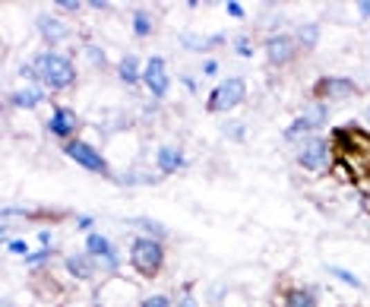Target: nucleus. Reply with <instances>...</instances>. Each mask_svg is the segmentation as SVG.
<instances>
[{
    "instance_id": "obj_8",
    "label": "nucleus",
    "mask_w": 370,
    "mask_h": 307,
    "mask_svg": "<svg viewBox=\"0 0 370 307\" xmlns=\"http://www.w3.org/2000/svg\"><path fill=\"white\" fill-rule=\"evenodd\" d=\"M295 41H291L288 35H275V38H269L266 41V57H269V64H275V67H285L291 57H295Z\"/></svg>"
},
{
    "instance_id": "obj_27",
    "label": "nucleus",
    "mask_w": 370,
    "mask_h": 307,
    "mask_svg": "<svg viewBox=\"0 0 370 307\" xmlns=\"http://www.w3.org/2000/svg\"><path fill=\"white\" fill-rule=\"evenodd\" d=\"M225 133H228L231 140H241V136H244V124H231V127H225Z\"/></svg>"
},
{
    "instance_id": "obj_28",
    "label": "nucleus",
    "mask_w": 370,
    "mask_h": 307,
    "mask_svg": "<svg viewBox=\"0 0 370 307\" xmlns=\"http://www.w3.org/2000/svg\"><path fill=\"white\" fill-rule=\"evenodd\" d=\"M225 7H228V13L234 16V19H241V16H244V7H241V3H237V0H228V3H225Z\"/></svg>"
},
{
    "instance_id": "obj_20",
    "label": "nucleus",
    "mask_w": 370,
    "mask_h": 307,
    "mask_svg": "<svg viewBox=\"0 0 370 307\" xmlns=\"http://www.w3.org/2000/svg\"><path fill=\"white\" fill-rule=\"evenodd\" d=\"M133 32L140 38H146L149 32H152V19H149L146 10H136V13H133Z\"/></svg>"
},
{
    "instance_id": "obj_1",
    "label": "nucleus",
    "mask_w": 370,
    "mask_h": 307,
    "mask_svg": "<svg viewBox=\"0 0 370 307\" xmlns=\"http://www.w3.org/2000/svg\"><path fill=\"white\" fill-rule=\"evenodd\" d=\"M32 67H35V80H38V83H45L48 89H54V92L70 89V86H73V80H76V70H73V64H70V57L54 54V51L35 57V64H32Z\"/></svg>"
},
{
    "instance_id": "obj_4",
    "label": "nucleus",
    "mask_w": 370,
    "mask_h": 307,
    "mask_svg": "<svg viewBox=\"0 0 370 307\" xmlns=\"http://www.w3.org/2000/svg\"><path fill=\"white\" fill-rule=\"evenodd\" d=\"M297 162H301V168H307V171H326V168L333 165V146L326 140H320V136H313V140H307L301 146Z\"/></svg>"
},
{
    "instance_id": "obj_26",
    "label": "nucleus",
    "mask_w": 370,
    "mask_h": 307,
    "mask_svg": "<svg viewBox=\"0 0 370 307\" xmlns=\"http://www.w3.org/2000/svg\"><path fill=\"white\" fill-rule=\"evenodd\" d=\"M234 48H237V54H241V57H250V54H253V45L247 41V38H237Z\"/></svg>"
},
{
    "instance_id": "obj_33",
    "label": "nucleus",
    "mask_w": 370,
    "mask_h": 307,
    "mask_svg": "<svg viewBox=\"0 0 370 307\" xmlns=\"http://www.w3.org/2000/svg\"><path fill=\"white\" fill-rule=\"evenodd\" d=\"M76 225H80V228H92V218L89 216H80V218H76Z\"/></svg>"
},
{
    "instance_id": "obj_29",
    "label": "nucleus",
    "mask_w": 370,
    "mask_h": 307,
    "mask_svg": "<svg viewBox=\"0 0 370 307\" xmlns=\"http://www.w3.org/2000/svg\"><path fill=\"white\" fill-rule=\"evenodd\" d=\"M89 57L95 60V64H104V51L102 48H95V45H89Z\"/></svg>"
},
{
    "instance_id": "obj_12",
    "label": "nucleus",
    "mask_w": 370,
    "mask_h": 307,
    "mask_svg": "<svg viewBox=\"0 0 370 307\" xmlns=\"http://www.w3.org/2000/svg\"><path fill=\"white\" fill-rule=\"evenodd\" d=\"M86 254H89L95 263H102V260H108V257H114V248H111V241L104 238V234L89 232L86 234Z\"/></svg>"
},
{
    "instance_id": "obj_11",
    "label": "nucleus",
    "mask_w": 370,
    "mask_h": 307,
    "mask_svg": "<svg viewBox=\"0 0 370 307\" xmlns=\"http://www.w3.org/2000/svg\"><path fill=\"white\" fill-rule=\"evenodd\" d=\"M317 95H323V98H345V95H355V83H351V80H345V76L320 80V83H317Z\"/></svg>"
},
{
    "instance_id": "obj_19",
    "label": "nucleus",
    "mask_w": 370,
    "mask_h": 307,
    "mask_svg": "<svg viewBox=\"0 0 370 307\" xmlns=\"http://www.w3.org/2000/svg\"><path fill=\"white\" fill-rule=\"evenodd\" d=\"M320 41V29L313 23H307V26H301V32H297V45L301 48H313Z\"/></svg>"
},
{
    "instance_id": "obj_9",
    "label": "nucleus",
    "mask_w": 370,
    "mask_h": 307,
    "mask_svg": "<svg viewBox=\"0 0 370 307\" xmlns=\"http://www.w3.org/2000/svg\"><path fill=\"white\" fill-rule=\"evenodd\" d=\"M64 266H67V272L73 279H82V282H89L92 276H95V270H98V263L92 260L89 254H70L67 260H64Z\"/></svg>"
},
{
    "instance_id": "obj_34",
    "label": "nucleus",
    "mask_w": 370,
    "mask_h": 307,
    "mask_svg": "<svg viewBox=\"0 0 370 307\" xmlns=\"http://www.w3.org/2000/svg\"><path fill=\"white\" fill-rule=\"evenodd\" d=\"M367 120H370V111H367Z\"/></svg>"
},
{
    "instance_id": "obj_31",
    "label": "nucleus",
    "mask_w": 370,
    "mask_h": 307,
    "mask_svg": "<svg viewBox=\"0 0 370 307\" xmlns=\"http://www.w3.org/2000/svg\"><path fill=\"white\" fill-rule=\"evenodd\" d=\"M38 241H41V248H51V244H54V234L51 232H38Z\"/></svg>"
},
{
    "instance_id": "obj_13",
    "label": "nucleus",
    "mask_w": 370,
    "mask_h": 307,
    "mask_svg": "<svg viewBox=\"0 0 370 307\" xmlns=\"http://www.w3.org/2000/svg\"><path fill=\"white\" fill-rule=\"evenodd\" d=\"M41 98H45V92H41V89H35V86H23V89H16L13 95H10V105L29 111V108L41 105Z\"/></svg>"
},
{
    "instance_id": "obj_30",
    "label": "nucleus",
    "mask_w": 370,
    "mask_h": 307,
    "mask_svg": "<svg viewBox=\"0 0 370 307\" xmlns=\"http://www.w3.org/2000/svg\"><path fill=\"white\" fill-rule=\"evenodd\" d=\"M54 7H60V10H80L82 3H76V0H57Z\"/></svg>"
},
{
    "instance_id": "obj_15",
    "label": "nucleus",
    "mask_w": 370,
    "mask_h": 307,
    "mask_svg": "<svg viewBox=\"0 0 370 307\" xmlns=\"http://www.w3.org/2000/svg\"><path fill=\"white\" fill-rule=\"evenodd\" d=\"M156 162H158V171L162 174H174L178 168H184V156H181V149H174V146H162Z\"/></svg>"
},
{
    "instance_id": "obj_7",
    "label": "nucleus",
    "mask_w": 370,
    "mask_h": 307,
    "mask_svg": "<svg viewBox=\"0 0 370 307\" xmlns=\"http://www.w3.org/2000/svg\"><path fill=\"white\" fill-rule=\"evenodd\" d=\"M142 83L149 86V92L156 98H162L168 92V67H165V57H149L146 70H142Z\"/></svg>"
},
{
    "instance_id": "obj_23",
    "label": "nucleus",
    "mask_w": 370,
    "mask_h": 307,
    "mask_svg": "<svg viewBox=\"0 0 370 307\" xmlns=\"http://www.w3.org/2000/svg\"><path fill=\"white\" fill-rule=\"evenodd\" d=\"M140 307H171V298L168 295H149L140 301Z\"/></svg>"
},
{
    "instance_id": "obj_5",
    "label": "nucleus",
    "mask_w": 370,
    "mask_h": 307,
    "mask_svg": "<svg viewBox=\"0 0 370 307\" xmlns=\"http://www.w3.org/2000/svg\"><path fill=\"white\" fill-rule=\"evenodd\" d=\"M64 152H67V156L73 158L76 165L86 168V171H98V174H108V171H111V168H108V162H104V158L98 156L95 149H92L89 142H82V140H67Z\"/></svg>"
},
{
    "instance_id": "obj_14",
    "label": "nucleus",
    "mask_w": 370,
    "mask_h": 307,
    "mask_svg": "<svg viewBox=\"0 0 370 307\" xmlns=\"http://www.w3.org/2000/svg\"><path fill=\"white\" fill-rule=\"evenodd\" d=\"M285 307H317V292L307 285H295L285 292Z\"/></svg>"
},
{
    "instance_id": "obj_21",
    "label": "nucleus",
    "mask_w": 370,
    "mask_h": 307,
    "mask_svg": "<svg viewBox=\"0 0 370 307\" xmlns=\"http://www.w3.org/2000/svg\"><path fill=\"white\" fill-rule=\"evenodd\" d=\"M329 272H333L339 282H345V285H351V288H364V282L355 276V272H348V270H342V266H329Z\"/></svg>"
},
{
    "instance_id": "obj_22",
    "label": "nucleus",
    "mask_w": 370,
    "mask_h": 307,
    "mask_svg": "<svg viewBox=\"0 0 370 307\" xmlns=\"http://www.w3.org/2000/svg\"><path fill=\"white\" fill-rule=\"evenodd\" d=\"M7 250L16 257H29V244L23 238H7Z\"/></svg>"
},
{
    "instance_id": "obj_3",
    "label": "nucleus",
    "mask_w": 370,
    "mask_h": 307,
    "mask_svg": "<svg viewBox=\"0 0 370 307\" xmlns=\"http://www.w3.org/2000/svg\"><path fill=\"white\" fill-rule=\"evenodd\" d=\"M247 95V83L241 80V76H231V80H225V83H219L212 89V95H209V111H231V108H237L241 102H244Z\"/></svg>"
},
{
    "instance_id": "obj_17",
    "label": "nucleus",
    "mask_w": 370,
    "mask_h": 307,
    "mask_svg": "<svg viewBox=\"0 0 370 307\" xmlns=\"http://www.w3.org/2000/svg\"><path fill=\"white\" fill-rule=\"evenodd\" d=\"M130 225H133V228H140V232H146V238H156V241L168 238V228H165L162 222H156V218L140 216V218H130Z\"/></svg>"
},
{
    "instance_id": "obj_2",
    "label": "nucleus",
    "mask_w": 370,
    "mask_h": 307,
    "mask_svg": "<svg viewBox=\"0 0 370 307\" xmlns=\"http://www.w3.org/2000/svg\"><path fill=\"white\" fill-rule=\"evenodd\" d=\"M130 266H133L140 276L152 279L162 272L165 266V248L162 241L156 238H136L133 244H130Z\"/></svg>"
},
{
    "instance_id": "obj_32",
    "label": "nucleus",
    "mask_w": 370,
    "mask_h": 307,
    "mask_svg": "<svg viewBox=\"0 0 370 307\" xmlns=\"http://www.w3.org/2000/svg\"><path fill=\"white\" fill-rule=\"evenodd\" d=\"M358 10H361V16H367V19H370V0H361V3H358Z\"/></svg>"
},
{
    "instance_id": "obj_18",
    "label": "nucleus",
    "mask_w": 370,
    "mask_h": 307,
    "mask_svg": "<svg viewBox=\"0 0 370 307\" xmlns=\"http://www.w3.org/2000/svg\"><path fill=\"white\" fill-rule=\"evenodd\" d=\"M118 70H120V80H124V83H136V80H140V60H136L133 54H127Z\"/></svg>"
},
{
    "instance_id": "obj_6",
    "label": "nucleus",
    "mask_w": 370,
    "mask_h": 307,
    "mask_svg": "<svg viewBox=\"0 0 370 307\" xmlns=\"http://www.w3.org/2000/svg\"><path fill=\"white\" fill-rule=\"evenodd\" d=\"M326 118H329V108L323 105V102H317V105H311L307 111L301 114V118L291 124L288 130H285V140H297V136L311 133V130H320L326 124Z\"/></svg>"
},
{
    "instance_id": "obj_16",
    "label": "nucleus",
    "mask_w": 370,
    "mask_h": 307,
    "mask_svg": "<svg viewBox=\"0 0 370 307\" xmlns=\"http://www.w3.org/2000/svg\"><path fill=\"white\" fill-rule=\"evenodd\" d=\"M38 32H41V38H45L48 45H57V41L67 38V29H64L54 16H38Z\"/></svg>"
},
{
    "instance_id": "obj_24",
    "label": "nucleus",
    "mask_w": 370,
    "mask_h": 307,
    "mask_svg": "<svg viewBox=\"0 0 370 307\" xmlns=\"http://www.w3.org/2000/svg\"><path fill=\"white\" fill-rule=\"evenodd\" d=\"M45 260H51V248H41V250H35V254L26 257V263H29V266H41Z\"/></svg>"
},
{
    "instance_id": "obj_10",
    "label": "nucleus",
    "mask_w": 370,
    "mask_h": 307,
    "mask_svg": "<svg viewBox=\"0 0 370 307\" xmlns=\"http://www.w3.org/2000/svg\"><path fill=\"white\" fill-rule=\"evenodd\" d=\"M48 130H51L54 136H60V140H67L70 133L76 130V114L70 111V108H54V114H51V120H48Z\"/></svg>"
},
{
    "instance_id": "obj_25",
    "label": "nucleus",
    "mask_w": 370,
    "mask_h": 307,
    "mask_svg": "<svg viewBox=\"0 0 370 307\" xmlns=\"http://www.w3.org/2000/svg\"><path fill=\"white\" fill-rule=\"evenodd\" d=\"M178 307H196V298H193V288H190V285H184V288H181Z\"/></svg>"
}]
</instances>
